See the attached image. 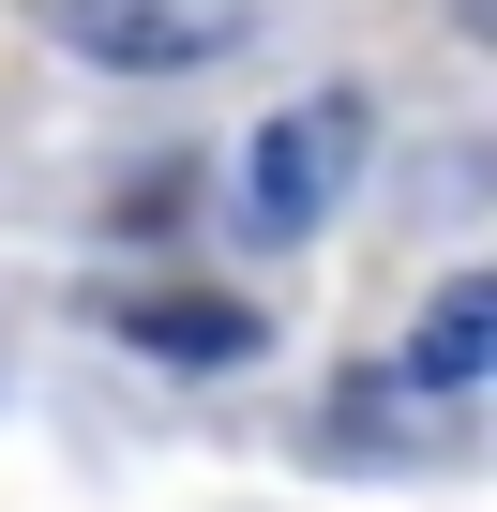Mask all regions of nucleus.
Masks as SVG:
<instances>
[{"label":"nucleus","instance_id":"f257e3e1","mask_svg":"<svg viewBox=\"0 0 497 512\" xmlns=\"http://www.w3.org/2000/svg\"><path fill=\"white\" fill-rule=\"evenodd\" d=\"M347 166H362V106H347V91L257 121V136H241V226H257V241H302V226L347 196Z\"/></svg>","mask_w":497,"mask_h":512},{"label":"nucleus","instance_id":"f03ea898","mask_svg":"<svg viewBox=\"0 0 497 512\" xmlns=\"http://www.w3.org/2000/svg\"><path fill=\"white\" fill-rule=\"evenodd\" d=\"M136 347H151L166 377H226V362H257L272 332H257V302H211V287H166V302H136Z\"/></svg>","mask_w":497,"mask_h":512},{"label":"nucleus","instance_id":"7ed1b4c3","mask_svg":"<svg viewBox=\"0 0 497 512\" xmlns=\"http://www.w3.org/2000/svg\"><path fill=\"white\" fill-rule=\"evenodd\" d=\"M482 362H497V287L452 272L422 302V332H407V392H482Z\"/></svg>","mask_w":497,"mask_h":512},{"label":"nucleus","instance_id":"20e7f679","mask_svg":"<svg viewBox=\"0 0 497 512\" xmlns=\"http://www.w3.org/2000/svg\"><path fill=\"white\" fill-rule=\"evenodd\" d=\"M211 31H181V16H91V61H196Z\"/></svg>","mask_w":497,"mask_h":512}]
</instances>
